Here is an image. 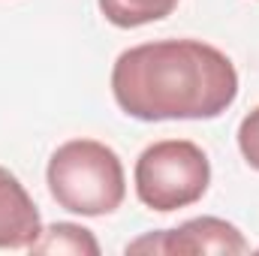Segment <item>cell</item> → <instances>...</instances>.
Wrapping results in <instances>:
<instances>
[{
    "mask_svg": "<svg viewBox=\"0 0 259 256\" xmlns=\"http://www.w3.org/2000/svg\"><path fill=\"white\" fill-rule=\"evenodd\" d=\"M133 178L139 202L166 214L205 196L211 184V163L196 142L163 139L139 154Z\"/></svg>",
    "mask_w": 259,
    "mask_h": 256,
    "instance_id": "cell-3",
    "label": "cell"
},
{
    "mask_svg": "<svg viewBox=\"0 0 259 256\" xmlns=\"http://www.w3.org/2000/svg\"><path fill=\"white\" fill-rule=\"evenodd\" d=\"M112 94L139 121H208L235 103L238 72L202 39L142 42L118 55Z\"/></svg>",
    "mask_w": 259,
    "mask_h": 256,
    "instance_id": "cell-1",
    "label": "cell"
},
{
    "mask_svg": "<svg viewBox=\"0 0 259 256\" xmlns=\"http://www.w3.org/2000/svg\"><path fill=\"white\" fill-rule=\"evenodd\" d=\"M42 235L39 211L24 184L0 166V247H30Z\"/></svg>",
    "mask_w": 259,
    "mask_h": 256,
    "instance_id": "cell-5",
    "label": "cell"
},
{
    "mask_svg": "<svg viewBox=\"0 0 259 256\" xmlns=\"http://www.w3.org/2000/svg\"><path fill=\"white\" fill-rule=\"evenodd\" d=\"M33 253H69V256H97L100 244L91 235V229L75 226V223H52L42 229V235L30 244Z\"/></svg>",
    "mask_w": 259,
    "mask_h": 256,
    "instance_id": "cell-6",
    "label": "cell"
},
{
    "mask_svg": "<svg viewBox=\"0 0 259 256\" xmlns=\"http://www.w3.org/2000/svg\"><path fill=\"white\" fill-rule=\"evenodd\" d=\"M238 148H241L244 160L259 172V106L244 115V121L238 127Z\"/></svg>",
    "mask_w": 259,
    "mask_h": 256,
    "instance_id": "cell-8",
    "label": "cell"
},
{
    "mask_svg": "<svg viewBox=\"0 0 259 256\" xmlns=\"http://www.w3.org/2000/svg\"><path fill=\"white\" fill-rule=\"evenodd\" d=\"M97 3L106 21H112L115 27H142L160 21L178 6V0H97Z\"/></svg>",
    "mask_w": 259,
    "mask_h": 256,
    "instance_id": "cell-7",
    "label": "cell"
},
{
    "mask_svg": "<svg viewBox=\"0 0 259 256\" xmlns=\"http://www.w3.org/2000/svg\"><path fill=\"white\" fill-rule=\"evenodd\" d=\"M127 253H247L244 235L220 217H196L178 229L151 232L133 241Z\"/></svg>",
    "mask_w": 259,
    "mask_h": 256,
    "instance_id": "cell-4",
    "label": "cell"
},
{
    "mask_svg": "<svg viewBox=\"0 0 259 256\" xmlns=\"http://www.w3.org/2000/svg\"><path fill=\"white\" fill-rule=\"evenodd\" d=\"M55 202L84 217H103L121 208L127 196V178L118 154L97 139L64 142L46 169Z\"/></svg>",
    "mask_w": 259,
    "mask_h": 256,
    "instance_id": "cell-2",
    "label": "cell"
}]
</instances>
